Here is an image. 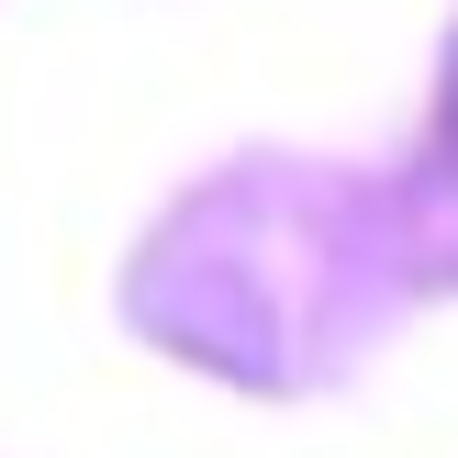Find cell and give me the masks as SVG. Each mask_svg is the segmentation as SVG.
<instances>
[{"label":"cell","instance_id":"6da1fadb","mask_svg":"<svg viewBox=\"0 0 458 458\" xmlns=\"http://www.w3.org/2000/svg\"><path fill=\"white\" fill-rule=\"evenodd\" d=\"M447 134H458V67H447Z\"/></svg>","mask_w":458,"mask_h":458}]
</instances>
